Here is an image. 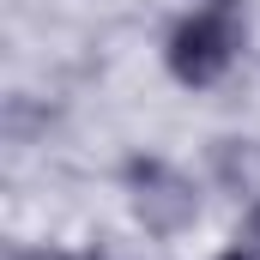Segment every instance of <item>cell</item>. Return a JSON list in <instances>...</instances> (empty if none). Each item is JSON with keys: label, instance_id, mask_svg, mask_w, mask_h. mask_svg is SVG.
I'll use <instances>...</instances> for the list:
<instances>
[{"label": "cell", "instance_id": "1", "mask_svg": "<svg viewBox=\"0 0 260 260\" xmlns=\"http://www.w3.org/2000/svg\"><path fill=\"white\" fill-rule=\"evenodd\" d=\"M242 43H248L242 0H200V6H188V12L170 24V37H164V67H170L176 85L206 91V85H218V79L236 67Z\"/></svg>", "mask_w": 260, "mask_h": 260}, {"label": "cell", "instance_id": "5", "mask_svg": "<svg viewBox=\"0 0 260 260\" xmlns=\"http://www.w3.org/2000/svg\"><path fill=\"white\" fill-rule=\"evenodd\" d=\"M12 260H109V254H73V248H49V242H24V248H12Z\"/></svg>", "mask_w": 260, "mask_h": 260}, {"label": "cell", "instance_id": "2", "mask_svg": "<svg viewBox=\"0 0 260 260\" xmlns=\"http://www.w3.org/2000/svg\"><path fill=\"white\" fill-rule=\"evenodd\" d=\"M121 194H127L133 224L157 242H176L200 224V182L157 151H139L121 164Z\"/></svg>", "mask_w": 260, "mask_h": 260}, {"label": "cell", "instance_id": "4", "mask_svg": "<svg viewBox=\"0 0 260 260\" xmlns=\"http://www.w3.org/2000/svg\"><path fill=\"white\" fill-rule=\"evenodd\" d=\"M218 260H260V200L242 206V224L230 230V242L218 248Z\"/></svg>", "mask_w": 260, "mask_h": 260}, {"label": "cell", "instance_id": "3", "mask_svg": "<svg viewBox=\"0 0 260 260\" xmlns=\"http://www.w3.org/2000/svg\"><path fill=\"white\" fill-rule=\"evenodd\" d=\"M212 182L224 194H236L242 206H254L260 200V139H242V133L212 139Z\"/></svg>", "mask_w": 260, "mask_h": 260}]
</instances>
